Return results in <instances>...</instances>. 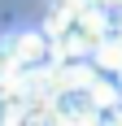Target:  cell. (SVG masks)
<instances>
[{
  "instance_id": "cell-1",
  "label": "cell",
  "mask_w": 122,
  "mask_h": 126,
  "mask_svg": "<svg viewBox=\"0 0 122 126\" xmlns=\"http://www.w3.org/2000/svg\"><path fill=\"white\" fill-rule=\"evenodd\" d=\"M87 17L100 26V35H113L122 31V0H83Z\"/></svg>"
}]
</instances>
